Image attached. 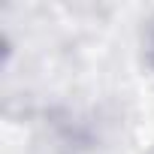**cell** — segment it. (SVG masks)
I'll list each match as a JSON object with an SVG mask.
<instances>
[{
    "mask_svg": "<svg viewBox=\"0 0 154 154\" xmlns=\"http://www.w3.org/2000/svg\"><path fill=\"white\" fill-rule=\"evenodd\" d=\"M151 60H154V30H151Z\"/></svg>",
    "mask_w": 154,
    "mask_h": 154,
    "instance_id": "6da1fadb",
    "label": "cell"
}]
</instances>
